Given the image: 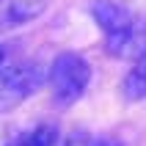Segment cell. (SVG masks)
Listing matches in <instances>:
<instances>
[{"instance_id": "cell-1", "label": "cell", "mask_w": 146, "mask_h": 146, "mask_svg": "<svg viewBox=\"0 0 146 146\" xmlns=\"http://www.w3.org/2000/svg\"><path fill=\"white\" fill-rule=\"evenodd\" d=\"M91 80H94L91 64L74 50L58 52L47 69L50 94H52V102L58 108H72L74 102H80L88 91Z\"/></svg>"}, {"instance_id": "cell-2", "label": "cell", "mask_w": 146, "mask_h": 146, "mask_svg": "<svg viewBox=\"0 0 146 146\" xmlns=\"http://www.w3.org/2000/svg\"><path fill=\"white\" fill-rule=\"evenodd\" d=\"M91 17H94V22L105 39V50L110 55L121 58L132 52L135 41H138V22L127 6H121L119 0H94Z\"/></svg>"}, {"instance_id": "cell-3", "label": "cell", "mask_w": 146, "mask_h": 146, "mask_svg": "<svg viewBox=\"0 0 146 146\" xmlns=\"http://www.w3.org/2000/svg\"><path fill=\"white\" fill-rule=\"evenodd\" d=\"M41 86V66L31 58H6L0 66V113L14 110Z\"/></svg>"}, {"instance_id": "cell-4", "label": "cell", "mask_w": 146, "mask_h": 146, "mask_svg": "<svg viewBox=\"0 0 146 146\" xmlns=\"http://www.w3.org/2000/svg\"><path fill=\"white\" fill-rule=\"evenodd\" d=\"M121 97L127 102H141L146 99V41L141 44L135 64L127 69V74L121 77Z\"/></svg>"}, {"instance_id": "cell-5", "label": "cell", "mask_w": 146, "mask_h": 146, "mask_svg": "<svg viewBox=\"0 0 146 146\" xmlns=\"http://www.w3.org/2000/svg\"><path fill=\"white\" fill-rule=\"evenodd\" d=\"M44 8H47V0H8L0 22L6 25V28L25 25V22H31V19H36Z\"/></svg>"}, {"instance_id": "cell-6", "label": "cell", "mask_w": 146, "mask_h": 146, "mask_svg": "<svg viewBox=\"0 0 146 146\" xmlns=\"http://www.w3.org/2000/svg\"><path fill=\"white\" fill-rule=\"evenodd\" d=\"M58 141H61L58 127L52 121H41V124H36V127H31V130L19 132V135L11 138L6 146H55Z\"/></svg>"}, {"instance_id": "cell-7", "label": "cell", "mask_w": 146, "mask_h": 146, "mask_svg": "<svg viewBox=\"0 0 146 146\" xmlns=\"http://www.w3.org/2000/svg\"><path fill=\"white\" fill-rule=\"evenodd\" d=\"M91 143V138L86 135V132H72L69 138H64V141H58L55 146H88Z\"/></svg>"}, {"instance_id": "cell-8", "label": "cell", "mask_w": 146, "mask_h": 146, "mask_svg": "<svg viewBox=\"0 0 146 146\" xmlns=\"http://www.w3.org/2000/svg\"><path fill=\"white\" fill-rule=\"evenodd\" d=\"M88 146H121L116 138H91Z\"/></svg>"}, {"instance_id": "cell-9", "label": "cell", "mask_w": 146, "mask_h": 146, "mask_svg": "<svg viewBox=\"0 0 146 146\" xmlns=\"http://www.w3.org/2000/svg\"><path fill=\"white\" fill-rule=\"evenodd\" d=\"M6 58H8V55H6V50L0 47V66H3V61H6Z\"/></svg>"}]
</instances>
